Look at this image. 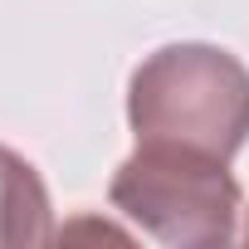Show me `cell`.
<instances>
[{
    "mask_svg": "<svg viewBox=\"0 0 249 249\" xmlns=\"http://www.w3.org/2000/svg\"><path fill=\"white\" fill-rule=\"evenodd\" d=\"M54 225H49V191L39 181V171L0 147V249H30V244H49Z\"/></svg>",
    "mask_w": 249,
    "mask_h": 249,
    "instance_id": "3957f363",
    "label": "cell"
},
{
    "mask_svg": "<svg viewBox=\"0 0 249 249\" xmlns=\"http://www.w3.org/2000/svg\"><path fill=\"white\" fill-rule=\"evenodd\" d=\"M244 239H249V230H244Z\"/></svg>",
    "mask_w": 249,
    "mask_h": 249,
    "instance_id": "277c9868",
    "label": "cell"
},
{
    "mask_svg": "<svg viewBox=\"0 0 249 249\" xmlns=\"http://www.w3.org/2000/svg\"><path fill=\"white\" fill-rule=\"evenodd\" d=\"M107 200L161 244L210 249L234 239L239 186L230 176V161L191 147L137 142V152L117 166Z\"/></svg>",
    "mask_w": 249,
    "mask_h": 249,
    "instance_id": "7a4b0ae2",
    "label": "cell"
},
{
    "mask_svg": "<svg viewBox=\"0 0 249 249\" xmlns=\"http://www.w3.org/2000/svg\"><path fill=\"white\" fill-rule=\"evenodd\" d=\"M127 122L137 142L230 161L249 137V69L215 44H166L132 69Z\"/></svg>",
    "mask_w": 249,
    "mask_h": 249,
    "instance_id": "6da1fadb",
    "label": "cell"
}]
</instances>
